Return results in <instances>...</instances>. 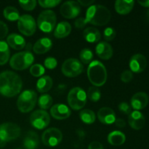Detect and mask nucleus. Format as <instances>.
I'll return each mask as SVG.
<instances>
[{"label":"nucleus","instance_id":"nucleus-1","mask_svg":"<svg viewBox=\"0 0 149 149\" xmlns=\"http://www.w3.org/2000/svg\"><path fill=\"white\" fill-rule=\"evenodd\" d=\"M23 81L16 73L6 71L0 74V94L4 97H12L20 93Z\"/></svg>","mask_w":149,"mask_h":149},{"label":"nucleus","instance_id":"nucleus-2","mask_svg":"<svg viewBox=\"0 0 149 149\" xmlns=\"http://www.w3.org/2000/svg\"><path fill=\"white\" fill-rule=\"evenodd\" d=\"M111 20V12L101 4L92 5L87 9L85 20L95 26H102L107 24Z\"/></svg>","mask_w":149,"mask_h":149},{"label":"nucleus","instance_id":"nucleus-3","mask_svg":"<svg viewBox=\"0 0 149 149\" xmlns=\"http://www.w3.org/2000/svg\"><path fill=\"white\" fill-rule=\"evenodd\" d=\"M87 77L91 84L95 87H101L107 80L106 67L100 61H92L87 68Z\"/></svg>","mask_w":149,"mask_h":149},{"label":"nucleus","instance_id":"nucleus-4","mask_svg":"<svg viewBox=\"0 0 149 149\" xmlns=\"http://www.w3.org/2000/svg\"><path fill=\"white\" fill-rule=\"evenodd\" d=\"M20 134V128L13 122H5L0 125V147L5 146L6 143L17 139Z\"/></svg>","mask_w":149,"mask_h":149},{"label":"nucleus","instance_id":"nucleus-5","mask_svg":"<svg viewBox=\"0 0 149 149\" xmlns=\"http://www.w3.org/2000/svg\"><path fill=\"white\" fill-rule=\"evenodd\" d=\"M37 102V94L32 90L23 91L17 100L18 110L22 113H29L33 109Z\"/></svg>","mask_w":149,"mask_h":149},{"label":"nucleus","instance_id":"nucleus-6","mask_svg":"<svg viewBox=\"0 0 149 149\" xmlns=\"http://www.w3.org/2000/svg\"><path fill=\"white\" fill-rule=\"evenodd\" d=\"M34 61V57L30 51L18 52L13 55L10 61L12 68L17 71H23L32 65Z\"/></svg>","mask_w":149,"mask_h":149},{"label":"nucleus","instance_id":"nucleus-7","mask_svg":"<svg viewBox=\"0 0 149 149\" xmlns=\"http://www.w3.org/2000/svg\"><path fill=\"white\" fill-rule=\"evenodd\" d=\"M87 94L81 87H74L70 90L67 100L70 107L74 110L83 109L87 103Z\"/></svg>","mask_w":149,"mask_h":149},{"label":"nucleus","instance_id":"nucleus-8","mask_svg":"<svg viewBox=\"0 0 149 149\" xmlns=\"http://www.w3.org/2000/svg\"><path fill=\"white\" fill-rule=\"evenodd\" d=\"M56 15L52 10H45L39 14L37 19V26L42 31L50 33L56 26Z\"/></svg>","mask_w":149,"mask_h":149},{"label":"nucleus","instance_id":"nucleus-9","mask_svg":"<svg viewBox=\"0 0 149 149\" xmlns=\"http://www.w3.org/2000/svg\"><path fill=\"white\" fill-rule=\"evenodd\" d=\"M84 70L83 64L76 58H69L63 63L62 73L67 77H76L81 74Z\"/></svg>","mask_w":149,"mask_h":149},{"label":"nucleus","instance_id":"nucleus-10","mask_svg":"<svg viewBox=\"0 0 149 149\" xmlns=\"http://www.w3.org/2000/svg\"><path fill=\"white\" fill-rule=\"evenodd\" d=\"M17 27L21 33L31 36L36 32V23L34 18L30 15H23L17 20Z\"/></svg>","mask_w":149,"mask_h":149},{"label":"nucleus","instance_id":"nucleus-11","mask_svg":"<svg viewBox=\"0 0 149 149\" xmlns=\"http://www.w3.org/2000/svg\"><path fill=\"white\" fill-rule=\"evenodd\" d=\"M31 125L37 130H43L49 125L50 122L49 114L44 110H36L30 116Z\"/></svg>","mask_w":149,"mask_h":149},{"label":"nucleus","instance_id":"nucleus-12","mask_svg":"<svg viewBox=\"0 0 149 149\" xmlns=\"http://www.w3.org/2000/svg\"><path fill=\"white\" fill-rule=\"evenodd\" d=\"M63 140V134L60 130L51 127L46 130L42 135V141L45 146L55 147L58 146Z\"/></svg>","mask_w":149,"mask_h":149},{"label":"nucleus","instance_id":"nucleus-13","mask_svg":"<svg viewBox=\"0 0 149 149\" xmlns=\"http://www.w3.org/2000/svg\"><path fill=\"white\" fill-rule=\"evenodd\" d=\"M60 12L65 18L73 19L79 15L81 12V7L78 1H65L61 7Z\"/></svg>","mask_w":149,"mask_h":149},{"label":"nucleus","instance_id":"nucleus-14","mask_svg":"<svg viewBox=\"0 0 149 149\" xmlns=\"http://www.w3.org/2000/svg\"><path fill=\"white\" fill-rule=\"evenodd\" d=\"M147 66L146 57L142 54H135L132 55L130 61V68L132 72L139 74L143 72Z\"/></svg>","mask_w":149,"mask_h":149},{"label":"nucleus","instance_id":"nucleus-15","mask_svg":"<svg viewBox=\"0 0 149 149\" xmlns=\"http://www.w3.org/2000/svg\"><path fill=\"white\" fill-rule=\"evenodd\" d=\"M51 116L58 120L65 119L71 116V110L65 104L58 103L52 106L50 109Z\"/></svg>","mask_w":149,"mask_h":149},{"label":"nucleus","instance_id":"nucleus-16","mask_svg":"<svg viewBox=\"0 0 149 149\" xmlns=\"http://www.w3.org/2000/svg\"><path fill=\"white\" fill-rule=\"evenodd\" d=\"M128 123L134 130H139L144 127L146 119L143 114L139 111H134L130 113L128 117Z\"/></svg>","mask_w":149,"mask_h":149},{"label":"nucleus","instance_id":"nucleus-17","mask_svg":"<svg viewBox=\"0 0 149 149\" xmlns=\"http://www.w3.org/2000/svg\"><path fill=\"white\" fill-rule=\"evenodd\" d=\"M148 96L144 92H139L134 95L131 98V106L135 111L142 110L148 103Z\"/></svg>","mask_w":149,"mask_h":149},{"label":"nucleus","instance_id":"nucleus-18","mask_svg":"<svg viewBox=\"0 0 149 149\" xmlns=\"http://www.w3.org/2000/svg\"><path fill=\"white\" fill-rule=\"evenodd\" d=\"M97 118L102 124L112 125L116 121V113L113 109L109 107H103L97 112Z\"/></svg>","mask_w":149,"mask_h":149},{"label":"nucleus","instance_id":"nucleus-19","mask_svg":"<svg viewBox=\"0 0 149 149\" xmlns=\"http://www.w3.org/2000/svg\"><path fill=\"white\" fill-rule=\"evenodd\" d=\"M97 56L103 60H109L113 56V49L111 45L106 42H99L95 48Z\"/></svg>","mask_w":149,"mask_h":149},{"label":"nucleus","instance_id":"nucleus-20","mask_svg":"<svg viewBox=\"0 0 149 149\" xmlns=\"http://www.w3.org/2000/svg\"><path fill=\"white\" fill-rule=\"evenodd\" d=\"M52 42L49 38L44 37L36 41L33 47V50L36 54H45L50 50Z\"/></svg>","mask_w":149,"mask_h":149},{"label":"nucleus","instance_id":"nucleus-21","mask_svg":"<svg viewBox=\"0 0 149 149\" xmlns=\"http://www.w3.org/2000/svg\"><path fill=\"white\" fill-rule=\"evenodd\" d=\"M7 43L8 46L16 50H20L26 47L24 38L17 33H11L7 36Z\"/></svg>","mask_w":149,"mask_h":149},{"label":"nucleus","instance_id":"nucleus-22","mask_svg":"<svg viewBox=\"0 0 149 149\" xmlns=\"http://www.w3.org/2000/svg\"><path fill=\"white\" fill-rule=\"evenodd\" d=\"M39 145V138L37 134L33 131H29L23 139V146L26 149H36Z\"/></svg>","mask_w":149,"mask_h":149},{"label":"nucleus","instance_id":"nucleus-23","mask_svg":"<svg viewBox=\"0 0 149 149\" xmlns=\"http://www.w3.org/2000/svg\"><path fill=\"white\" fill-rule=\"evenodd\" d=\"M135 1L130 0H117L115 2V10L116 13L120 15H127L130 13L133 9Z\"/></svg>","mask_w":149,"mask_h":149},{"label":"nucleus","instance_id":"nucleus-24","mask_svg":"<svg viewBox=\"0 0 149 149\" xmlns=\"http://www.w3.org/2000/svg\"><path fill=\"white\" fill-rule=\"evenodd\" d=\"M71 31V26L66 21H63L57 25L54 31V36L58 39H63L70 34Z\"/></svg>","mask_w":149,"mask_h":149},{"label":"nucleus","instance_id":"nucleus-25","mask_svg":"<svg viewBox=\"0 0 149 149\" xmlns=\"http://www.w3.org/2000/svg\"><path fill=\"white\" fill-rule=\"evenodd\" d=\"M126 141V136L122 132L115 130L110 132L108 135V142L114 146H119L125 143Z\"/></svg>","mask_w":149,"mask_h":149},{"label":"nucleus","instance_id":"nucleus-26","mask_svg":"<svg viewBox=\"0 0 149 149\" xmlns=\"http://www.w3.org/2000/svg\"><path fill=\"white\" fill-rule=\"evenodd\" d=\"M83 36L87 42L90 43H95L100 41L101 34L97 29L93 27H88L84 29Z\"/></svg>","mask_w":149,"mask_h":149},{"label":"nucleus","instance_id":"nucleus-27","mask_svg":"<svg viewBox=\"0 0 149 149\" xmlns=\"http://www.w3.org/2000/svg\"><path fill=\"white\" fill-rule=\"evenodd\" d=\"M52 79L49 76H43L40 77L36 83V90L39 93H47L52 87Z\"/></svg>","mask_w":149,"mask_h":149},{"label":"nucleus","instance_id":"nucleus-28","mask_svg":"<svg viewBox=\"0 0 149 149\" xmlns=\"http://www.w3.org/2000/svg\"><path fill=\"white\" fill-rule=\"evenodd\" d=\"M10 52L8 45L4 41H0V65H3L8 62Z\"/></svg>","mask_w":149,"mask_h":149},{"label":"nucleus","instance_id":"nucleus-29","mask_svg":"<svg viewBox=\"0 0 149 149\" xmlns=\"http://www.w3.org/2000/svg\"><path fill=\"white\" fill-rule=\"evenodd\" d=\"M3 15H4V17L10 21L18 20L19 17H20V14H19L17 9L14 7H11V6H8L4 8V11H3Z\"/></svg>","mask_w":149,"mask_h":149},{"label":"nucleus","instance_id":"nucleus-30","mask_svg":"<svg viewBox=\"0 0 149 149\" xmlns=\"http://www.w3.org/2000/svg\"><path fill=\"white\" fill-rule=\"evenodd\" d=\"M79 117L84 123L87 125H91L95 122L96 119L94 112L90 109H84L79 113Z\"/></svg>","mask_w":149,"mask_h":149},{"label":"nucleus","instance_id":"nucleus-31","mask_svg":"<svg viewBox=\"0 0 149 149\" xmlns=\"http://www.w3.org/2000/svg\"><path fill=\"white\" fill-rule=\"evenodd\" d=\"M52 102H53V100H52V96L48 94L42 95L38 99V105L39 108L44 111L49 109L52 105Z\"/></svg>","mask_w":149,"mask_h":149},{"label":"nucleus","instance_id":"nucleus-32","mask_svg":"<svg viewBox=\"0 0 149 149\" xmlns=\"http://www.w3.org/2000/svg\"><path fill=\"white\" fill-rule=\"evenodd\" d=\"M79 58L84 64H90L93 58V53L88 48H84L80 52Z\"/></svg>","mask_w":149,"mask_h":149},{"label":"nucleus","instance_id":"nucleus-33","mask_svg":"<svg viewBox=\"0 0 149 149\" xmlns=\"http://www.w3.org/2000/svg\"><path fill=\"white\" fill-rule=\"evenodd\" d=\"M87 97L93 102H97L101 97V93L97 87H90L87 91Z\"/></svg>","mask_w":149,"mask_h":149},{"label":"nucleus","instance_id":"nucleus-34","mask_svg":"<svg viewBox=\"0 0 149 149\" xmlns=\"http://www.w3.org/2000/svg\"><path fill=\"white\" fill-rule=\"evenodd\" d=\"M45 68L40 64H34V65H31L30 68L31 74L35 77H41L45 74Z\"/></svg>","mask_w":149,"mask_h":149},{"label":"nucleus","instance_id":"nucleus-35","mask_svg":"<svg viewBox=\"0 0 149 149\" xmlns=\"http://www.w3.org/2000/svg\"><path fill=\"white\" fill-rule=\"evenodd\" d=\"M39 5L44 8H52L61 3V0H39L38 1Z\"/></svg>","mask_w":149,"mask_h":149},{"label":"nucleus","instance_id":"nucleus-36","mask_svg":"<svg viewBox=\"0 0 149 149\" xmlns=\"http://www.w3.org/2000/svg\"><path fill=\"white\" fill-rule=\"evenodd\" d=\"M36 1L35 0H29V1H19V4L20 7L25 10L31 11L36 7Z\"/></svg>","mask_w":149,"mask_h":149},{"label":"nucleus","instance_id":"nucleus-37","mask_svg":"<svg viewBox=\"0 0 149 149\" xmlns=\"http://www.w3.org/2000/svg\"><path fill=\"white\" fill-rule=\"evenodd\" d=\"M103 37L105 40L111 41L116 37V31L111 27L106 28L103 31Z\"/></svg>","mask_w":149,"mask_h":149},{"label":"nucleus","instance_id":"nucleus-38","mask_svg":"<svg viewBox=\"0 0 149 149\" xmlns=\"http://www.w3.org/2000/svg\"><path fill=\"white\" fill-rule=\"evenodd\" d=\"M45 66L48 69H54L58 65V61L53 57H48L44 61Z\"/></svg>","mask_w":149,"mask_h":149},{"label":"nucleus","instance_id":"nucleus-39","mask_svg":"<svg viewBox=\"0 0 149 149\" xmlns=\"http://www.w3.org/2000/svg\"><path fill=\"white\" fill-rule=\"evenodd\" d=\"M133 78V74L132 72L130 70H125L121 74V80L125 83H128L131 81V80Z\"/></svg>","mask_w":149,"mask_h":149},{"label":"nucleus","instance_id":"nucleus-40","mask_svg":"<svg viewBox=\"0 0 149 149\" xmlns=\"http://www.w3.org/2000/svg\"><path fill=\"white\" fill-rule=\"evenodd\" d=\"M119 110L125 114H130V113L132 112V108L127 103L122 102V103H119Z\"/></svg>","mask_w":149,"mask_h":149},{"label":"nucleus","instance_id":"nucleus-41","mask_svg":"<svg viewBox=\"0 0 149 149\" xmlns=\"http://www.w3.org/2000/svg\"><path fill=\"white\" fill-rule=\"evenodd\" d=\"M8 33V27L3 21L0 20V39L6 37Z\"/></svg>","mask_w":149,"mask_h":149},{"label":"nucleus","instance_id":"nucleus-42","mask_svg":"<svg viewBox=\"0 0 149 149\" xmlns=\"http://www.w3.org/2000/svg\"><path fill=\"white\" fill-rule=\"evenodd\" d=\"M75 26L77 29H84L86 25L87 24V23L86 22L85 18H83V17H79V18L77 19L74 23Z\"/></svg>","mask_w":149,"mask_h":149},{"label":"nucleus","instance_id":"nucleus-43","mask_svg":"<svg viewBox=\"0 0 149 149\" xmlns=\"http://www.w3.org/2000/svg\"><path fill=\"white\" fill-rule=\"evenodd\" d=\"M88 149H103V146L97 141H93L89 144Z\"/></svg>","mask_w":149,"mask_h":149},{"label":"nucleus","instance_id":"nucleus-44","mask_svg":"<svg viewBox=\"0 0 149 149\" xmlns=\"http://www.w3.org/2000/svg\"><path fill=\"white\" fill-rule=\"evenodd\" d=\"M94 2V0H90V1H87V0H79V1H78L79 4L80 5L83 6V7H90V6L93 5V4Z\"/></svg>","mask_w":149,"mask_h":149},{"label":"nucleus","instance_id":"nucleus-45","mask_svg":"<svg viewBox=\"0 0 149 149\" xmlns=\"http://www.w3.org/2000/svg\"><path fill=\"white\" fill-rule=\"evenodd\" d=\"M114 124L116 127L120 128H123L126 126V122H125V121L124 120V119H116Z\"/></svg>","mask_w":149,"mask_h":149},{"label":"nucleus","instance_id":"nucleus-46","mask_svg":"<svg viewBox=\"0 0 149 149\" xmlns=\"http://www.w3.org/2000/svg\"><path fill=\"white\" fill-rule=\"evenodd\" d=\"M138 4H141V6L145 7H149V0H146V1H138Z\"/></svg>","mask_w":149,"mask_h":149},{"label":"nucleus","instance_id":"nucleus-47","mask_svg":"<svg viewBox=\"0 0 149 149\" xmlns=\"http://www.w3.org/2000/svg\"><path fill=\"white\" fill-rule=\"evenodd\" d=\"M16 149H20V148H16Z\"/></svg>","mask_w":149,"mask_h":149}]
</instances>
